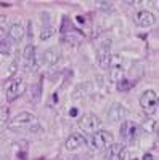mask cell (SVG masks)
I'll return each mask as SVG.
<instances>
[{"mask_svg":"<svg viewBox=\"0 0 159 160\" xmlns=\"http://www.w3.org/2000/svg\"><path fill=\"white\" fill-rule=\"evenodd\" d=\"M8 130L23 133V131H37L39 130V118L31 112H19L8 122Z\"/></svg>","mask_w":159,"mask_h":160,"instance_id":"cell-1","label":"cell"},{"mask_svg":"<svg viewBox=\"0 0 159 160\" xmlns=\"http://www.w3.org/2000/svg\"><path fill=\"white\" fill-rule=\"evenodd\" d=\"M3 91H5L7 101L18 99L23 93L26 91V82H24V78L19 77V75H13L11 78L7 80V83L3 87Z\"/></svg>","mask_w":159,"mask_h":160,"instance_id":"cell-2","label":"cell"},{"mask_svg":"<svg viewBox=\"0 0 159 160\" xmlns=\"http://www.w3.org/2000/svg\"><path fill=\"white\" fill-rule=\"evenodd\" d=\"M82 34L72 28L68 18H64V24L61 26V42L68 47H79L82 43Z\"/></svg>","mask_w":159,"mask_h":160,"instance_id":"cell-3","label":"cell"},{"mask_svg":"<svg viewBox=\"0 0 159 160\" xmlns=\"http://www.w3.org/2000/svg\"><path fill=\"white\" fill-rule=\"evenodd\" d=\"M140 131H141V128L134 120H124L121 125V136L127 144H135L140 138Z\"/></svg>","mask_w":159,"mask_h":160,"instance_id":"cell-4","label":"cell"},{"mask_svg":"<svg viewBox=\"0 0 159 160\" xmlns=\"http://www.w3.org/2000/svg\"><path fill=\"white\" fill-rule=\"evenodd\" d=\"M79 128H81L84 133H88V135H93V133L100 131L101 128V120L95 115V114H84L77 122Z\"/></svg>","mask_w":159,"mask_h":160,"instance_id":"cell-5","label":"cell"},{"mask_svg":"<svg viewBox=\"0 0 159 160\" xmlns=\"http://www.w3.org/2000/svg\"><path fill=\"white\" fill-rule=\"evenodd\" d=\"M125 58L122 55H113L111 61H109V72H111V78L114 82H121L125 74Z\"/></svg>","mask_w":159,"mask_h":160,"instance_id":"cell-6","label":"cell"},{"mask_svg":"<svg viewBox=\"0 0 159 160\" xmlns=\"http://www.w3.org/2000/svg\"><path fill=\"white\" fill-rule=\"evenodd\" d=\"M90 144L95 151H106L113 144V135L109 131H104V130H100L97 133H93L90 138Z\"/></svg>","mask_w":159,"mask_h":160,"instance_id":"cell-7","label":"cell"},{"mask_svg":"<svg viewBox=\"0 0 159 160\" xmlns=\"http://www.w3.org/2000/svg\"><path fill=\"white\" fill-rule=\"evenodd\" d=\"M140 106H141V109L146 112L148 115L156 114L157 106H159V102H157V95H156L153 90L143 91L141 96H140Z\"/></svg>","mask_w":159,"mask_h":160,"instance_id":"cell-8","label":"cell"},{"mask_svg":"<svg viewBox=\"0 0 159 160\" xmlns=\"http://www.w3.org/2000/svg\"><path fill=\"white\" fill-rule=\"evenodd\" d=\"M111 40H106L104 43H101L97 50V62L101 69H108L109 68V61H111Z\"/></svg>","mask_w":159,"mask_h":160,"instance_id":"cell-9","label":"cell"},{"mask_svg":"<svg viewBox=\"0 0 159 160\" xmlns=\"http://www.w3.org/2000/svg\"><path fill=\"white\" fill-rule=\"evenodd\" d=\"M21 56H23V68L26 71H29V72L35 71V68H37V58H35V48H34V45H31V43L26 45Z\"/></svg>","mask_w":159,"mask_h":160,"instance_id":"cell-10","label":"cell"},{"mask_svg":"<svg viewBox=\"0 0 159 160\" xmlns=\"http://www.w3.org/2000/svg\"><path fill=\"white\" fill-rule=\"evenodd\" d=\"M127 108H124L122 104H119V102H113L109 106V109H108V120L109 122H124V120L127 118Z\"/></svg>","mask_w":159,"mask_h":160,"instance_id":"cell-11","label":"cell"},{"mask_svg":"<svg viewBox=\"0 0 159 160\" xmlns=\"http://www.w3.org/2000/svg\"><path fill=\"white\" fill-rule=\"evenodd\" d=\"M85 144H87V139L82 135H79V133H72V135H69L68 139H66L64 148L68 151H79L81 148H84Z\"/></svg>","mask_w":159,"mask_h":160,"instance_id":"cell-12","label":"cell"},{"mask_svg":"<svg viewBox=\"0 0 159 160\" xmlns=\"http://www.w3.org/2000/svg\"><path fill=\"white\" fill-rule=\"evenodd\" d=\"M60 59H61V51H60L56 47L47 48V50L42 53V61H44L45 66H55V64H58Z\"/></svg>","mask_w":159,"mask_h":160,"instance_id":"cell-13","label":"cell"},{"mask_svg":"<svg viewBox=\"0 0 159 160\" xmlns=\"http://www.w3.org/2000/svg\"><path fill=\"white\" fill-rule=\"evenodd\" d=\"M156 22V18L153 13L150 11H138L135 15V24L138 26V28H151V26Z\"/></svg>","mask_w":159,"mask_h":160,"instance_id":"cell-14","label":"cell"},{"mask_svg":"<svg viewBox=\"0 0 159 160\" xmlns=\"http://www.w3.org/2000/svg\"><path fill=\"white\" fill-rule=\"evenodd\" d=\"M24 35H26V31H24V26L21 24H13L8 29V40H11L15 43H19L24 38Z\"/></svg>","mask_w":159,"mask_h":160,"instance_id":"cell-15","label":"cell"},{"mask_svg":"<svg viewBox=\"0 0 159 160\" xmlns=\"http://www.w3.org/2000/svg\"><path fill=\"white\" fill-rule=\"evenodd\" d=\"M90 93H92V83L84 82V83H81V85L76 87V90H74V98H76V99H81V98L88 96Z\"/></svg>","mask_w":159,"mask_h":160,"instance_id":"cell-16","label":"cell"},{"mask_svg":"<svg viewBox=\"0 0 159 160\" xmlns=\"http://www.w3.org/2000/svg\"><path fill=\"white\" fill-rule=\"evenodd\" d=\"M55 34H56V29L53 28L51 24H45L44 28L40 29V34H39V35H40V40H42V42H45V40L51 38Z\"/></svg>","mask_w":159,"mask_h":160,"instance_id":"cell-17","label":"cell"},{"mask_svg":"<svg viewBox=\"0 0 159 160\" xmlns=\"http://www.w3.org/2000/svg\"><path fill=\"white\" fill-rule=\"evenodd\" d=\"M16 72V64L13 61H8L5 64H0V75H13Z\"/></svg>","mask_w":159,"mask_h":160,"instance_id":"cell-18","label":"cell"},{"mask_svg":"<svg viewBox=\"0 0 159 160\" xmlns=\"http://www.w3.org/2000/svg\"><path fill=\"white\" fill-rule=\"evenodd\" d=\"M106 151H108L109 158H116V157L121 155V152L124 151V146H122V144H119V142H113V144H111Z\"/></svg>","mask_w":159,"mask_h":160,"instance_id":"cell-19","label":"cell"},{"mask_svg":"<svg viewBox=\"0 0 159 160\" xmlns=\"http://www.w3.org/2000/svg\"><path fill=\"white\" fill-rule=\"evenodd\" d=\"M140 128H141L143 131H146V133H150V135H151V133H156V130L159 128V123L154 122V120H145L143 125H141Z\"/></svg>","mask_w":159,"mask_h":160,"instance_id":"cell-20","label":"cell"},{"mask_svg":"<svg viewBox=\"0 0 159 160\" xmlns=\"http://www.w3.org/2000/svg\"><path fill=\"white\" fill-rule=\"evenodd\" d=\"M0 122L8 123L10 122V109L8 106H0Z\"/></svg>","mask_w":159,"mask_h":160,"instance_id":"cell-21","label":"cell"},{"mask_svg":"<svg viewBox=\"0 0 159 160\" xmlns=\"http://www.w3.org/2000/svg\"><path fill=\"white\" fill-rule=\"evenodd\" d=\"M11 43H10V40H3V42H0V53L2 55H11Z\"/></svg>","mask_w":159,"mask_h":160,"instance_id":"cell-22","label":"cell"},{"mask_svg":"<svg viewBox=\"0 0 159 160\" xmlns=\"http://www.w3.org/2000/svg\"><path fill=\"white\" fill-rule=\"evenodd\" d=\"M119 83V91H125V90H129V88H132V82H130V80L129 78H122L121 80V82H117Z\"/></svg>","mask_w":159,"mask_h":160,"instance_id":"cell-23","label":"cell"},{"mask_svg":"<svg viewBox=\"0 0 159 160\" xmlns=\"http://www.w3.org/2000/svg\"><path fill=\"white\" fill-rule=\"evenodd\" d=\"M97 7L98 8H104V11H109L113 8V5L109 2H97Z\"/></svg>","mask_w":159,"mask_h":160,"instance_id":"cell-24","label":"cell"},{"mask_svg":"<svg viewBox=\"0 0 159 160\" xmlns=\"http://www.w3.org/2000/svg\"><path fill=\"white\" fill-rule=\"evenodd\" d=\"M3 40H8V31L5 28H0V42H3Z\"/></svg>","mask_w":159,"mask_h":160,"instance_id":"cell-25","label":"cell"},{"mask_svg":"<svg viewBox=\"0 0 159 160\" xmlns=\"http://www.w3.org/2000/svg\"><path fill=\"white\" fill-rule=\"evenodd\" d=\"M143 160H154V157H153L151 154H145V155H143Z\"/></svg>","mask_w":159,"mask_h":160,"instance_id":"cell-26","label":"cell"},{"mask_svg":"<svg viewBox=\"0 0 159 160\" xmlns=\"http://www.w3.org/2000/svg\"><path fill=\"white\" fill-rule=\"evenodd\" d=\"M156 146L159 148V128L156 130Z\"/></svg>","mask_w":159,"mask_h":160,"instance_id":"cell-27","label":"cell"},{"mask_svg":"<svg viewBox=\"0 0 159 160\" xmlns=\"http://www.w3.org/2000/svg\"><path fill=\"white\" fill-rule=\"evenodd\" d=\"M157 102H159V96H157Z\"/></svg>","mask_w":159,"mask_h":160,"instance_id":"cell-28","label":"cell"}]
</instances>
